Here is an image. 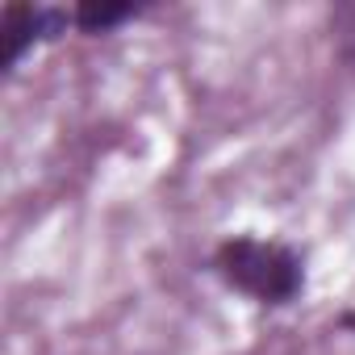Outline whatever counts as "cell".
<instances>
[{
    "label": "cell",
    "mask_w": 355,
    "mask_h": 355,
    "mask_svg": "<svg viewBox=\"0 0 355 355\" xmlns=\"http://www.w3.org/2000/svg\"><path fill=\"white\" fill-rule=\"evenodd\" d=\"M209 268L230 293L263 309H284L305 293V255L280 239L230 234L214 247Z\"/></svg>",
    "instance_id": "6da1fadb"
},
{
    "label": "cell",
    "mask_w": 355,
    "mask_h": 355,
    "mask_svg": "<svg viewBox=\"0 0 355 355\" xmlns=\"http://www.w3.org/2000/svg\"><path fill=\"white\" fill-rule=\"evenodd\" d=\"M71 26V13L67 9H55V5H30V0H9L0 9V42H5V59H0V71H17L21 59L42 46V42H55L63 38Z\"/></svg>",
    "instance_id": "7a4b0ae2"
},
{
    "label": "cell",
    "mask_w": 355,
    "mask_h": 355,
    "mask_svg": "<svg viewBox=\"0 0 355 355\" xmlns=\"http://www.w3.org/2000/svg\"><path fill=\"white\" fill-rule=\"evenodd\" d=\"M146 5H134V0H80V5L71 9V26L80 34H113L117 26L134 21Z\"/></svg>",
    "instance_id": "3957f363"
},
{
    "label": "cell",
    "mask_w": 355,
    "mask_h": 355,
    "mask_svg": "<svg viewBox=\"0 0 355 355\" xmlns=\"http://www.w3.org/2000/svg\"><path fill=\"white\" fill-rule=\"evenodd\" d=\"M334 42H338V55L355 67V5H343L334 13Z\"/></svg>",
    "instance_id": "277c9868"
},
{
    "label": "cell",
    "mask_w": 355,
    "mask_h": 355,
    "mask_svg": "<svg viewBox=\"0 0 355 355\" xmlns=\"http://www.w3.org/2000/svg\"><path fill=\"white\" fill-rule=\"evenodd\" d=\"M338 330L355 334V309H343V313H338Z\"/></svg>",
    "instance_id": "5b68a950"
}]
</instances>
